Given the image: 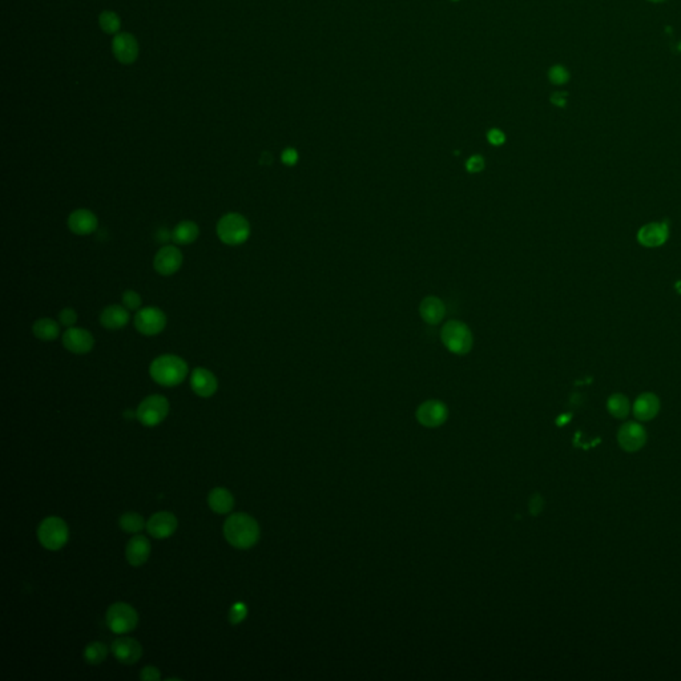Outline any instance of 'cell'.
Masks as SVG:
<instances>
[{
	"label": "cell",
	"instance_id": "obj_39",
	"mask_svg": "<svg viewBox=\"0 0 681 681\" xmlns=\"http://www.w3.org/2000/svg\"><path fill=\"white\" fill-rule=\"evenodd\" d=\"M649 1H655V3H658V1H662V0H649Z\"/></svg>",
	"mask_w": 681,
	"mask_h": 681
},
{
	"label": "cell",
	"instance_id": "obj_38",
	"mask_svg": "<svg viewBox=\"0 0 681 681\" xmlns=\"http://www.w3.org/2000/svg\"><path fill=\"white\" fill-rule=\"evenodd\" d=\"M565 96H567V94H565V92H555V94L551 96V101H552V104H555V105H558V107H565Z\"/></svg>",
	"mask_w": 681,
	"mask_h": 681
},
{
	"label": "cell",
	"instance_id": "obj_5",
	"mask_svg": "<svg viewBox=\"0 0 681 681\" xmlns=\"http://www.w3.org/2000/svg\"><path fill=\"white\" fill-rule=\"evenodd\" d=\"M442 342L448 350L455 354H466L472 348V334L468 326L459 321H450L441 331Z\"/></svg>",
	"mask_w": 681,
	"mask_h": 681
},
{
	"label": "cell",
	"instance_id": "obj_23",
	"mask_svg": "<svg viewBox=\"0 0 681 681\" xmlns=\"http://www.w3.org/2000/svg\"><path fill=\"white\" fill-rule=\"evenodd\" d=\"M200 235V228L193 221H181L176 225L171 233L172 241L177 245L193 244Z\"/></svg>",
	"mask_w": 681,
	"mask_h": 681
},
{
	"label": "cell",
	"instance_id": "obj_16",
	"mask_svg": "<svg viewBox=\"0 0 681 681\" xmlns=\"http://www.w3.org/2000/svg\"><path fill=\"white\" fill-rule=\"evenodd\" d=\"M191 386L198 397L209 398L216 394L217 388H218V382H217V378L212 371L204 369V368H196L192 371Z\"/></svg>",
	"mask_w": 681,
	"mask_h": 681
},
{
	"label": "cell",
	"instance_id": "obj_13",
	"mask_svg": "<svg viewBox=\"0 0 681 681\" xmlns=\"http://www.w3.org/2000/svg\"><path fill=\"white\" fill-rule=\"evenodd\" d=\"M177 528V519L175 515L167 511H160L148 521L147 530L156 539H165L175 534Z\"/></svg>",
	"mask_w": 681,
	"mask_h": 681
},
{
	"label": "cell",
	"instance_id": "obj_19",
	"mask_svg": "<svg viewBox=\"0 0 681 681\" xmlns=\"http://www.w3.org/2000/svg\"><path fill=\"white\" fill-rule=\"evenodd\" d=\"M114 54L123 64L134 63L138 55L136 39L129 34H118L114 39Z\"/></svg>",
	"mask_w": 681,
	"mask_h": 681
},
{
	"label": "cell",
	"instance_id": "obj_24",
	"mask_svg": "<svg viewBox=\"0 0 681 681\" xmlns=\"http://www.w3.org/2000/svg\"><path fill=\"white\" fill-rule=\"evenodd\" d=\"M32 333L40 341H54L60 335V325L52 318H40L32 325Z\"/></svg>",
	"mask_w": 681,
	"mask_h": 681
},
{
	"label": "cell",
	"instance_id": "obj_31",
	"mask_svg": "<svg viewBox=\"0 0 681 681\" xmlns=\"http://www.w3.org/2000/svg\"><path fill=\"white\" fill-rule=\"evenodd\" d=\"M121 301L128 311H137L141 306V297L135 291H125L121 297Z\"/></svg>",
	"mask_w": 681,
	"mask_h": 681
},
{
	"label": "cell",
	"instance_id": "obj_22",
	"mask_svg": "<svg viewBox=\"0 0 681 681\" xmlns=\"http://www.w3.org/2000/svg\"><path fill=\"white\" fill-rule=\"evenodd\" d=\"M208 502L209 507L217 514H228L233 510L234 507L233 495L227 488L222 487L213 488L209 492Z\"/></svg>",
	"mask_w": 681,
	"mask_h": 681
},
{
	"label": "cell",
	"instance_id": "obj_9",
	"mask_svg": "<svg viewBox=\"0 0 681 681\" xmlns=\"http://www.w3.org/2000/svg\"><path fill=\"white\" fill-rule=\"evenodd\" d=\"M63 346L74 354H87L94 349L95 338L94 335L85 329L81 328H68L63 334Z\"/></svg>",
	"mask_w": 681,
	"mask_h": 681
},
{
	"label": "cell",
	"instance_id": "obj_17",
	"mask_svg": "<svg viewBox=\"0 0 681 681\" xmlns=\"http://www.w3.org/2000/svg\"><path fill=\"white\" fill-rule=\"evenodd\" d=\"M660 411V399L653 392H642L633 404V415L642 422L652 421Z\"/></svg>",
	"mask_w": 681,
	"mask_h": 681
},
{
	"label": "cell",
	"instance_id": "obj_33",
	"mask_svg": "<svg viewBox=\"0 0 681 681\" xmlns=\"http://www.w3.org/2000/svg\"><path fill=\"white\" fill-rule=\"evenodd\" d=\"M248 615V608L244 603H235L231 612H229V620L232 624L241 623Z\"/></svg>",
	"mask_w": 681,
	"mask_h": 681
},
{
	"label": "cell",
	"instance_id": "obj_14",
	"mask_svg": "<svg viewBox=\"0 0 681 681\" xmlns=\"http://www.w3.org/2000/svg\"><path fill=\"white\" fill-rule=\"evenodd\" d=\"M111 649L117 660L127 665L138 662L143 655L141 644L131 638H118L112 642Z\"/></svg>",
	"mask_w": 681,
	"mask_h": 681
},
{
	"label": "cell",
	"instance_id": "obj_1",
	"mask_svg": "<svg viewBox=\"0 0 681 681\" xmlns=\"http://www.w3.org/2000/svg\"><path fill=\"white\" fill-rule=\"evenodd\" d=\"M224 535L228 543L240 549L253 547L260 538V527L248 514H233L224 525Z\"/></svg>",
	"mask_w": 681,
	"mask_h": 681
},
{
	"label": "cell",
	"instance_id": "obj_3",
	"mask_svg": "<svg viewBox=\"0 0 681 681\" xmlns=\"http://www.w3.org/2000/svg\"><path fill=\"white\" fill-rule=\"evenodd\" d=\"M217 235L227 245H241L251 235V224L242 214H224L217 222Z\"/></svg>",
	"mask_w": 681,
	"mask_h": 681
},
{
	"label": "cell",
	"instance_id": "obj_15",
	"mask_svg": "<svg viewBox=\"0 0 681 681\" xmlns=\"http://www.w3.org/2000/svg\"><path fill=\"white\" fill-rule=\"evenodd\" d=\"M98 221L96 214L88 209H76L68 217V228L72 233L88 235L96 232Z\"/></svg>",
	"mask_w": 681,
	"mask_h": 681
},
{
	"label": "cell",
	"instance_id": "obj_27",
	"mask_svg": "<svg viewBox=\"0 0 681 681\" xmlns=\"http://www.w3.org/2000/svg\"><path fill=\"white\" fill-rule=\"evenodd\" d=\"M107 653H108V649H107L105 644L100 642H90L84 649V659H85V662H90L92 665H96V664L104 662V659L107 658Z\"/></svg>",
	"mask_w": 681,
	"mask_h": 681
},
{
	"label": "cell",
	"instance_id": "obj_35",
	"mask_svg": "<svg viewBox=\"0 0 681 681\" xmlns=\"http://www.w3.org/2000/svg\"><path fill=\"white\" fill-rule=\"evenodd\" d=\"M487 140H488V143H490V144H492V145H496V147H498V145H502V144L506 141V135H505L501 129H498V128H492V129H490V131H488V134H487Z\"/></svg>",
	"mask_w": 681,
	"mask_h": 681
},
{
	"label": "cell",
	"instance_id": "obj_7",
	"mask_svg": "<svg viewBox=\"0 0 681 681\" xmlns=\"http://www.w3.org/2000/svg\"><path fill=\"white\" fill-rule=\"evenodd\" d=\"M105 620L112 632L128 633L136 628L138 615L132 605L127 603H115L108 608Z\"/></svg>",
	"mask_w": 681,
	"mask_h": 681
},
{
	"label": "cell",
	"instance_id": "obj_37",
	"mask_svg": "<svg viewBox=\"0 0 681 681\" xmlns=\"http://www.w3.org/2000/svg\"><path fill=\"white\" fill-rule=\"evenodd\" d=\"M281 158H282L284 164H286V165L292 167V165H294V164L297 163V160H298V154H297V151H295V149H293V148H288V149H285V151L282 152V156H281Z\"/></svg>",
	"mask_w": 681,
	"mask_h": 681
},
{
	"label": "cell",
	"instance_id": "obj_29",
	"mask_svg": "<svg viewBox=\"0 0 681 681\" xmlns=\"http://www.w3.org/2000/svg\"><path fill=\"white\" fill-rule=\"evenodd\" d=\"M100 27L107 34H116L120 28V18L112 11H104L100 15Z\"/></svg>",
	"mask_w": 681,
	"mask_h": 681
},
{
	"label": "cell",
	"instance_id": "obj_26",
	"mask_svg": "<svg viewBox=\"0 0 681 681\" xmlns=\"http://www.w3.org/2000/svg\"><path fill=\"white\" fill-rule=\"evenodd\" d=\"M118 525L123 531L129 534H136L145 527V521L136 512H125L124 515H121Z\"/></svg>",
	"mask_w": 681,
	"mask_h": 681
},
{
	"label": "cell",
	"instance_id": "obj_18",
	"mask_svg": "<svg viewBox=\"0 0 681 681\" xmlns=\"http://www.w3.org/2000/svg\"><path fill=\"white\" fill-rule=\"evenodd\" d=\"M151 554V543L144 535L134 536L125 548V556L128 563L134 567L144 565Z\"/></svg>",
	"mask_w": 681,
	"mask_h": 681
},
{
	"label": "cell",
	"instance_id": "obj_4",
	"mask_svg": "<svg viewBox=\"0 0 681 681\" xmlns=\"http://www.w3.org/2000/svg\"><path fill=\"white\" fill-rule=\"evenodd\" d=\"M40 545L47 549L58 551L67 545L70 531L67 523L58 516H50L44 519L38 530Z\"/></svg>",
	"mask_w": 681,
	"mask_h": 681
},
{
	"label": "cell",
	"instance_id": "obj_36",
	"mask_svg": "<svg viewBox=\"0 0 681 681\" xmlns=\"http://www.w3.org/2000/svg\"><path fill=\"white\" fill-rule=\"evenodd\" d=\"M140 679L145 681L158 680L160 679V671L157 669L156 667H152V665L145 667V668H143V671L140 673Z\"/></svg>",
	"mask_w": 681,
	"mask_h": 681
},
{
	"label": "cell",
	"instance_id": "obj_21",
	"mask_svg": "<svg viewBox=\"0 0 681 681\" xmlns=\"http://www.w3.org/2000/svg\"><path fill=\"white\" fill-rule=\"evenodd\" d=\"M445 312H446V309H445L443 302L437 297L425 298L419 306V313H421L422 318L430 325L439 324L442 321V318L445 317Z\"/></svg>",
	"mask_w": 681,
	"mask_h": 681
},
{
	"label": "cell",
	"instance_id": "obj_11",
	"mask_svg": "<svg viewBox=\"0 0 681 681\" xmlns=\"http://www.w3.org/2000/svg\"><path fill=\"white\" fill-rule=\"evenodd\" d=\"M182 253L174 245L163 247L154 260L155 271L161 275H172L180 271L182 265Z\"/></svg>",
	"mask_w": 681,
	"mask_h": 681
},
{
	"label": "cell",
	"instance_id": "obj_6",
	"mask_svg": "<svg viewBox=\"0 0 681 681\" xmlns=\"http://www.w3.org/2000/svg\"><path fill=\"white\" fill-rule=\"evenodd\" d=\"M169 412V402L163 395H149L140 405L136 411L137 419L148 428H154L161 423Z\"/></svg>",
	"mask_w": 681,
	"mask_h": 681
},
{
	"label": "cell",
	"instance_id": "obj_8",
	"mask_svg": "<svg viewBox=\"0 0 681 681\" xmlns=\"http://www.w3.org/2000/svg\"><path fill=\"white\" fill-rule=\"evenodd\" d=\"M165 326H167L165 313L155 306L140 309L135 315V328L143 335L154 337L164 331Z\"/></svg>",
	"mask_w": 681,
	"mask_h": 681
},
{
	"label": "cell",
	"instance_id": "obj_32",
	"mask_svg": "<svg viewBox=\"0 0 681 681\" xmlns=\"http://www.w3.org/2000/svg\"><path fill=\"white\" fill-rule=\"evenodd\" d=\"M59 321H60V325H63L65 328H72L78 322V313L71 308H65L59 313Z\"/></svg>",
	"mask_w": 681,
	"mask_h": 681
},
{
	"label": "cell",
	"instance_id": "obj_34",
	"mask_svg": "<svg viewBox=\"0 0 681 681\" xmlns=\"http://www.w3.org/2000/svg\"><path fill=\"white\" fill-rule=\"evenodd\" d=\"M466 168H468L470 174H478V172L483 171V168H485V160H483V157L479 156V155L470 157L468 163H466Z\"/></svg>",
	"mask_w": 681,
	"mask_h": 681
},
{
	"label": "cell",
	"instance_id": "obj_12",
	"mask_svg": "<svg viewBox=\"0 0 681 681\" xmlns=\"http://www.w3.org/2000/svg\"><path fill=\"white\" fill-rule=\"evenodd\" d=\"M669 228L665 222H651L642 227L638 232V241L645 248H659L667 242Z\"/></svg>",
	"mask_w": 681,
	"mask_h": 681
},
{
	"label": "cell",
	"instance_id": "obj_2",
	"mask_svg": "<svg viewBox=\"0 0 681 681\" xmlns=\"http://www.w3.org/2000/svg\"><path fill=\"white\" fill-rule=\"evenodd\" d=\"M149 374L152 379L161 386L174 388L180 385L188 375L187 362L175 354H164L157 357L151 364Z\"/></svg>",
	"mask_w": 681,
	"mask_h": 681
},
{
	"label": "cell",
	"instance_id": "obj_28",
	"mask_svg": "<svg viewBox=\"0 0 681 681\" xmlns=\"http://www.w3.org/2000/svg\"><path fill=\"white\" fill-rule=\"evenodd\" d=\"M445 415V408L443 405L438 402H428L419 409V417L428 423H434L435 421H441Z\"/></svg>",
	"mask_w": 681,
	"mask_h": 681
},
{
	"label": "cell",
	"instance_id": "obj_10",
	"mask_svg": "<svg viewBox=\"0 0 681 681\" xmlns=\"http://www.w3.org/2000/svg\"><path fill=\"white\" fill-rule=\"evenodd\" d=\"M618 442L627 452L642 450L647 442V431L638 422H627L618 432Z\"/></svg>",
	"mask_w": 681,
	"mask_h": 681
},
{
	"label": "cell",
	"instance_id": "obj_20",
	"mask_svg": "<svg viewBox=\"0 0 681 681\" xmlns=\"http://www.w3.org/2000/svg\"><path fill=\"white\" fill-rule=\"evenodd\" d=\"M129 321L128 309L123 305H109L100 314V324L109 331H118L125 328Z\"/></svg>",
	"mask_w": 681,
	"mask_h": 681
},
{
	"label": "cell",
	"instance_id": "obj_30",
	"mask_svg": "<svg viewBox=\"0 0 681 681\" xmlns=\"http://www.w3.org/2000/svg\"><path fill=\"white\" fill-rule=\"evenodd\" d=\"M548 78L551 80V83L560 85L565 84L569 80V72L563 65H554L548 72Z\"/></svg>",
	"mask_w": 681,
	"mask_h": 681
},
{
	"label": "cell",
	"instance_id": "obj_25",
	"mask_svg": "<svg viewBox=\"0 0 681 681\" xmlns=\"http://www.w3.org/2000/svg\"><path fill=\"white\" fill-rule=\"evenodd\" d=\"M607 410L614 418L624 419L628 417L629 410H631L629 399L620 392L612 394L607 401Z\"/></svg>",
	"mask_w": 681,
	"mask_h": 681
}]
</instances>
